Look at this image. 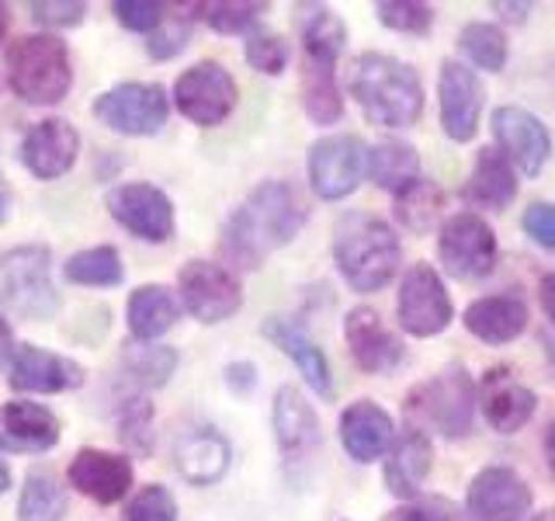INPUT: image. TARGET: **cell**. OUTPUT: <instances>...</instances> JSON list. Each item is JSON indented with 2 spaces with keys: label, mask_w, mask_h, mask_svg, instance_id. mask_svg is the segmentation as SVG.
I'll return each instance as SVG.
<instances>
[{
  "label": "cell",
  "mask_w": 555,
  "mask_h": 521,
  "mask_svg": "<svg viewBox=\"0 0 555 521\" xmlns=\"http://www.w3.org/2000/svg\"><path fill=\"white\" fill-rule=\"evenodd\" d=\"M309 219V205L299 188L288 181H260L247 199H243L230 219L222 223L219 254L230 268L257 271L264 260L299 237Z\"/></svg>",
  "instance_id": "obj_1"
},
{
  "label": "cell",
  "mask_w": 555,
  "mask_h": 521,
  "mask_svg": "<svg viewBox=\"0 0 555 521\" xmlns=\"http://www.w3.org/2000/svg\"><path fill=\"white\" fill-rule=\"evenodd\" d=\"M347 91L378 129H410L424 115L421 74L389 52H361L347 74Z\"/></svg>",
  "instance_id": "obj_2"
},
{
  "label": "cell",
  "mask_w": 555,
  "mask_h": 521,
  "mask_svg": "<svg viewBox=\"0 0 555 521\" xmlns=\"http://www.w3.org/2000/svg\"><path fill=\"white\" fill-rule=\"evenodd\" d=\"M334 265L354 292L386 289L403 260L396 230L372 213H347L334 226Z\"/></svg>",
  "instance_id": "obj_3"
},
{
  "label": "cell",
  "mask_w": 555,
  "mask_h": 521,
  "mask_svg": "<svg viewBox=\"0 0 555 521\" xmlns=\"http://www.w3.org/2000/svg\"><path fill=\"white\" fill-rule=\"evenodd\" d=\"M479 410V382L468 376L465 365H448V369L434 372L430 379L410 386L403 399V414L410 428L424 434H441V439L455 442L465 439L476 424Z\"/></svg>",
  "instance_id": "obj_4"
},
{
  "label": "cell",
  "mask_w": 555,
  "mask_h": 521,
  "mask_svg": "<svg viewBox=\"0 0 555 521\" xmlns=\"http://www.w3.org/2000/svg\"><path fill=\"white\" fill-rule=\"evenodd\" d=\"M8 84L25 104H60L74 87V63L60 35H22L8 49Z\"/></svg>",
  "instance_id": "obj_5"
},
{
  "label": "cell",
  "mask_w": 555,
  "mask_h": 521,
  "mask_svg": "<svg viewBox=\"0 0 555 521\" xmlns=\"http://www.w3.org/2000/svg\"><path fill=\"white\" fill-rule=\"evenodd\" d=\"M0 306L39 323L60 313V292L52 285V251L46 243H25L0 254Z\"/></svg>",
  "instance_id": "obj_6"
},
{
  "label": "cell",
  "mask_w": 555,
  "mask_h": 521,
  "mask_svg": "<svg viewBox=\"0 0 555 521\" xmlns=\"http://www.w3.org/2000/svg\"><path fill=\"white\" fill-rule=\"evenodd\" d=\"M455 320V303H451L444 278L438 268L421 260L410 265L396 292V323L410 338H438Z\"/></svg>",
  "instance_id": "obj_7"
},
{
  "label": "cell",
  "mask_w": 555,
  "mask_h": 521,
  "mask_svg": "<svg viewBox=\"0 0 555 521\" xmlns=\"http://www.w3.org/2000/svg\"><path fill=\"white\" fill-rule=\"evenodd\" d=\"M94 118L121 136H156L170 118L167 87L153 80H126L94 98Z\"/></svg>",
  "instance_id": "obj_8"
},
{
  "label": "cell",
  "mask_w": 555,
  "mask_h": 521,
  "mask_svg": "<svg viewBox=\"0 0 555 521\" xmlns=\"http://www.w3.org/2000/svg\"><path fill=\"white\" fill-rule=\"evenodd\" d=\"M364 174H369V147H364L361 136L351 132L323 136L309 147L306 178L309 188L317 191V199L323 202H340L347 195H354Z\"/></svg>",
  "instance_id": "obj_9"
},
{
  "label": "cell",
  "mask_w": 555,
  "mask_h": 521,
  "mask_svg": "<svg viewBox=\"0 0 555 521\" xmlns=\"http://www.w3.org/2000/svg\"><path fill=\"white\" fill-rule=\"evenodd\" d=\"M496 233L479 213H455L438 230V257L451 278L479 282L496 268Z\"/></svg>",
  "instance_id": "obj_10"
},
{
  "label": "cell",
  "mask_w": 555,
  "mask_h": 521,
  "mask_svg": "<svg viewBox=\"0 0 555 521\" xmlns=\"http://www.w3.org/2000/svg\"><path fill=\"white\" fill-rule=\"evenodd\" d=\"M170 98H173V109H178L188 122L208 129L233 115L236 101H240V87L222 63L202 60L195 66H188L178 77Z\"/></svg>",
  "instance_id": "obj_11"
},
{
  "label": "cell",
  "mask_w": 555,
  "mask_h": 521,
  "mask_svg": "<svg viewBox=\"0 0 555 521\" xmlns=\"http://www.w3.org/2000/svg\"><path fill=\"white\" fill-rule=\"evenodd\" d=\"M181 306L205 327L230 320L243 306V285L233 268L216 265V260H188L178 275Z\"/></svg>",
  "instance_id": "obj_12"
},
{
  "label": "cell",
  "mask_w": 555,
  "mask_h": 521,
  "mask_svg": "<svg viewBox=\"0 0 555 521\" xmlns=\"http://www.w3.org/2000/svg\"><path fill=\"white\" fill-rule=\"evenodd\" d=\"M112 219L146 243H167L173 237V202L164 188L150 181H126L115 185L104 195Z\"/></svg>",
  "instance_id": "obj_13"
},
{
  "label": "cell",
  "mask_w": 555,
  "mask_h": 521,
  "mask_svg": "<svg viewBox=\"0 0 555 521\" xmlns=\"http://www.w3.org/2000/svg\"><path fill=\"white\" fill-rule=\"evenodd\" d=\"M490 129L496 139V150L525 174V178H538L545 170L552 156V132L534 112L520 109V104H500L493 109Z\"/></svg>",
  "instance_id": "obj_14"
},
{
  "label": "cell",
  "mask_w": 555,
  "mask_h": 521,
  "mask_svg": "<svg viewBox=\"0 0 555 521\" xmlns=\"http://www.w3.org/2000/svg\"><path fill=\"white\" fill-rule=\"evenodd\" d=\"M486 104V87L468 63L444 60L438 74V112L441 129L451 143H473L479 132V115Z\"/></svg>",
  "instance_id": "obj_15"
},
{
  "label": "cell",
  "mask_w": 555,
  "mask_h": 521,
  "mask_svg": "<svg viewBox=\"0 0 555 521\" xmlns=\"http://www.w3.org/2000/svg\"><path fill=\"white\" fill-rule=\"evenodd\" d=\"M465 511L473 521H520L531 511V486L511 466H486L468 483Z\"/></svg>",
  "instance_id": "obj_16"
},
{
  "label": "cell",
  "mask_w": 555,
  "mask_h": 521,
  "mask_svg": "<svg viewBox=\"0 0 555 521\" xmlns=\"http://www.w3.org/2000/svg\"><path fill=\"white\" fill-rule=\"evenodd\" d=\"M344 341L354 365L369 376H389L396 365H403L406 344L396 338V330L382 323L372 306H354L344 317Z\"/></svg>",
  "instance_id": "obj_17"
},
{
  "label": "cell",
  "mask_w": 555,
  "mask_h": 521,
  "mask_svg": "<svg viewBox=\"0 0 555 521\" xmlns=\"http://www.w3.org/2000/svg\"><path fill=\"white\" fill-rule=\"evenodd\" d=\"M69 486H77L83 497H91L101 508H112L132 491V459L104 448H80L66 466Z\"/></svg>",
  "instance_id": "obj_18"
},
{
  "label": "cell",
  "mask_w": 555,
  "mask_h": 521,
  "mask_svg": "<svg viewBox=\"0 0 555 521\" xmlns=\"http://www.w3.org/2000/svg\"><path fill=\"white\" fill-rule=\"evenodd\" d=\"M80 132L66 118H42L22 139V164L39 181H56L77 164Z\"/></svg>",
  "instance_id": "obj_19"
},
{
  "label": "cell",
  "mask_w": 555,
  "mask_h": 521,
  "mask_svg": "<svg viewBox=\"0 0 555 521\" xmlns=\"http://www.w3.org/2000/svg\"><path fill=\"white\" fill-rule=\"evenodd\" d=\"M87 382L83 365L46 352L39 344H17L14 361H11V390L17 393H69L80 390Z\"/></svg>",
  "instance_id": "obj_20"
},
{
  "label": "cell",
  "mask_w": 555,
  "mask_h": 521,
  "mask_svg": "<svg viewBox=\"0 0 555 521\" xmlns=\"http://www.w3.org/2000/svg\"><path fill=\"white\" fill-rule=\"evenodd\" d=\"M538 410V396L511 369H490L479 379V414L496 434H517Z\"/></svg>",
  "instance_id": "obj_21"
},
{
  "label": "cell",
  "mask_w": 555,
  "mask_h": 521,
  "mask_svg": "<svg viewBox=\"0 0 555 521\" xmlns=\"http://www.w3.org/2000/svg\"><path fill=\"white\" fill-rule=\"evenodd\" d=\"M60 445V417L42 404L8 399L0 404V452L11 456H42Z\"/></svg>",
  "instance_id": "obj_22"
},
{
  "label": "cell",
  "mask_w": 555,
  "mask_h": 521,
  "mask_svg": "<svg viewBox=\"0 0 555 521\" xmlns=\"http://www.w3.org/2000/svg\"><path fill=\"white\" fill-rule=\"evenodd\" d=\"M340 445L354 462L369 466L382 456H389L396 442V424L389 410L375 399H354L340 410Z\"/></svg>",
  "instance_id": "obj_23"
},
{
  "label": "cell",
  "mask_w": 555,
  "mask_h": 521,
  "mask_svg": "<svg viewBox=\"0 0 555 521\" xmlns=\"http://www.w3.org/2000/svg\"><path fill=\"white\" fill-rule=\"evenodd\" d=\"M271 428L285 459H302L320 445V417L299 386H278L271 399Z\"/></svg>",
  "instance_id": "obj_24"
},
{
  "label": "cell",
  "mask_w": 555,
  "mask_h": 521,
  "mask_svg": "<svg viewBox=\"0 0 555 521\" xmlns=\"http://www.w3.org/2000/svg\"><path fill=\"white\" fill-rule=\"evenodd\" d=\"M434 469V445L430 434L416 431V428H403L396 434V442L386 456V469H382V480H386V491L399 500H416L424 491V483Z\"/></svg>",
  "instance_id": "obj_25"
},
{
  "label": "cell",
  "mask_w": 555,
  "mask_h": 521,
  "mask_svg": "<svg viewBox=\"0 0 555 521\" xmlns=\"http://www.w3.org/2000/svg\"><path fill=\"white\" fill-rule=\"evenodd\" d=\"M230 462H233V445L216 428H191L173 445V466H178V473L191 486L219 483L230 473Z\"/></svg>",
  "instance_id": "obj_26"
},
{
  "label": "cell",
  "mask_w": 555,
  "mask_h": 521,
  "mask_svg": "<svg viewBox=\"0 0 555 521\" xmlns=\"http://www.w3.org/2000/svg\"><path fill=\"white\" fill-rule=\"evenodd\" d=\"M528 303L514 292H496V295H479L465 306V330L482 344H511L528 330Z\"/></svg>",
  "instance_id": "obj_27"
},
{
  "label": "cell",
  "mask_w": 555,
  "mask_h": 521,
  "mask_svg": "<svg viewBox=\"0 0 555 521\" xmlns=\"http://www.w3.org/2000/svg\"><path fill=\"white\" fill-rule=\"evenodd\" d=\"M260 330H264V338L278 347V352H285L295 361V369H299V376L309 382L312 393L323 399L334 396V372H330V361L323 355V347L302 330V323H295L288 317H268Z\"/></svg>",
  "instance_id": "obj_28"
},
{
  "label": "cell",
  "mask_w": 555,
  "mask_h": 521,
  "mask_svg": "<svg viewBox=\"0 0 555 521\" xmlns=\"http://www.w3.org/2000/svg\"><path fill=\"white\" fill-rule=\"evenodd\" d=\"M465 195L476 208L503 213L517 199V167L496 147H479L473 170H468Z\"/></svg>",
  "instance_id": "obj_29"
},
{
  "label": "cell",
  "mask_w": 555,
  "mask_h": 521,
  "mask_svg": "<svg viewBox=\"0 0 555 521\" xmlns=\"http://www.w3.org/2000/svg\"><path fill=\"white\" fill-rule=\"evenodd\" d=\"M181 317V300L173 295L167 285H139L129 303H126V320H129V334L135 341H156L164 338L167 330L178 323Z\"/></svg>",
  "instance_id": "obj_30"
},
{
  "label": "cell",
  "mask_w": 555,
  "mask_h": 521,
  "mask_svg": "<svg viewBox=\"0 0 555 521\" xmlns=\"http://www.w3.org/2000/svg\"><path fill=\"white\" fill-rule=\"evenodd\" d=\"M369 178L396 199L399 191H406L410 185L424 178L421 153H416V147L406 143V139H396V136L378 139V143L369 147Z\"/></svg>",
  "instance_id": "obj_31"
},
{
  "label": "cell",
  "mask_w": 555,
  "mask_h": 521,
  "mask_svg": "<svg viewBox=\"0 0 555 521\" xmlns=\"http://www.w3.org/2000/svg\"><path fill=\"white\" fill-rule=\"evenodd\" d=\"M118 372L132 386V393L160 390L178 372V352L170 344H153V341L126 344V352L118 358Z\"/></svg>",
  "instance_id": "obj_32"
},
{
  "label": "cell",
  "mask_w": 555,
  "mask_h": 521,
  "mask_svg": "<svg viewBox=\"0 0 555 521\" xmlns=\"http://www.w3.org/2000/svg\"><path fill=\"white\" fill-rule=\"evenodd\" d=\"M302 52H306V63H320V66H337L340 52L347 46V25L337 11H330L323 4L317 8H306L302 22Z\"/></svg>",
  "instance_id": "obj_33"
},
{
  "label": "cell",
  "mask_w": 555,
  "mask_h": 521,
  "mask_svg": "<svg viewBox=\"0 0 555 521\" xmlns=\"http://www.w3.org/2000/svg\"><path fill=\"white\" fill-rule=\"evenodd\" d=\"M302 112L312 126H337L344 118V94L334 66L302 63Z\"/></svg>",
  "instance_id": "obj_34"
},
{
  "label": "cell",
  "mask_w": 555,
  "mask_h": 521,
  "mask_svg": "<svg viewBox=\"0 0 555 521\" xmlns=\"http://www.w3.org/2000/svg\"><path fill=\"white\" fill-rule=\"evenodd\" d=\"M66 282L74 285H91V289H112L121 285L126 278V265H121V254L112 243H101V247H87L66 257L63 265Z\"/></svg>",
  "instance_id": "obj_35"
},
{
  "label": "cell",
  "mask_w": 555,
  "mask_h": 521,
  "mask_svg": "<svg viewBox=\"0 0 555 521\" xmlns=\"http://www.w3.org/2000/svg\"><path fill=\"white\" fill-rule=\"evenodd\" d=\"M392 208H396V219H399L403 230H410V233H430L434 226L441 223L444 191H441V185H434L430 178H421L416 185H410L406 191H399Z\"/></svg>",
  "instance_id": "obj_36"
},
{
  "label": "cell",
  "mask_w": 555,
  "mask_h": 521,
  "mask_svg": "<svg viewBox=\"0 0 555 521\" xmlns=\"http://www.w3.org/2000/svg\"><path fill=\"white\" fill-rule=\"evenodd\" d=\"M63 514H66L63 483L52 473H46V469L28 473L22 497H17V521H63Z\"/></svg>",
  "instance_id": "obj_37"
},
{
  "label": "cell",
  "mask_w": 555,
  "mask_h": 521,
  "mask_svg": "<svg viewBox=\"0 0 555 521\" xmlns=\"http://www.w3.org/2000/svg\"><path fill=\"white\" fill-rule=\"evenodd\" d=\"M459 49L468 60V66L496 74V69H503V63H507V31L493 22H468L459 31Z\"/></svg>",
  "instance_id": "obj_38"
},
{
  "label": "cell",
  "mask_w": 555,
  "mask_h": 521,
  "mask_svg": "<svg viewBox=\"0 0 555 521\" xmlns=\"http://www.w3.org/2000/svg\"><path fill=\"white\" fill-rule=\"evenodd\" d=\"M118 439L129 452L135 456H153V442H156V431H153V404L146 393H132L121 399L118 407Z\"/></svg>",
  "instance_id": "obj_39"
},
{
  "label": "cell",
  "mask_w": 555,
  "mask_h": 521,
  "mask_svg": "<svg viewBox=\"0 0 555 521\" xmlns=\"http://www.w3.org/2000/svg\"><path fill=\"white\" fill-rule=\"evenodd\" d=\"M264 0H216V4H202L205 25L219 35H243L254 31V25L264 17Z\"/></svg>",
  "instance_id": "obj_40"
},
{
  "label": "cell",
  "mask_w": 555,
  "mask_h": 521,
  "mask_svg": "<svg viewBox=\"0 0 555 521\" xmlns=\"http://www.w3.org/2000/svg\"><path fill=\"white\" fill-rule=\"evenodd\" d=\"M382 28L399 35H427L434 28V8L421 0H382L375 8Z\"/></svg>",
  "instance_id": "obj_41"
},
{
  "label": "cell",
  "mask_w": 555,
  "mask_h": 521,
  "mask_svg": "<svg viewBox=\"0 0 555 521\" xmlns=\"http://www.w3.org/2000/svg\"><path fill=\"white\" fill-rule=\"evenodd\" d=\"M243 56H247V63L257 69V74L278 77V74H285V66H288V42H285L278 31L257 28V31H250V35H247V46H243Z\"/></svg>",
  "instance_id": "obj_42"
},
{
  "label": "cell",
  "mask_w": 555,
  "mask_h": 521,
  "mask_svg": "<svg viewBox=\"0 0 555 521\" xmlns=\"http://www.w3.org/2000/svg\"><path fill=\"white\" fill-rule=\"evenodd\" d=\"M121 521H178V500L160 483L139 486L135 497L126 504Z\"/></svg>",
  "instance_id": "obj_43"
},
{
  "label": "cell",
  "mask_w": 555,
  "mask_h": 521,
  "mask_svg": "<svg viewBox=\"0 0 555 521\" xmlns=\"http://www.w3.org/2000/svg\"><path fill=\"white\" fill-rule=\"evenodd\" d=\"M198 14H167L164 25L156 28L153 35H146V49L153 60H173L181 56L188 39H191V22H195Z\"/></svg>",
  "instance_id": "obj_44"
},
{
  "label": "cell",
  "mask_w": 555,
  "mask_h": 521,
  "mask_svg": "<svg viewBox=\"0 0 555 521\" xmlns=\"http://www.w3.org/2000/svg\"><path fill=\"white\" fill-rule=\"evenodd\" d=\"M167 11L170 8L160 4V0H115V4H112V14L118 17L121 28L143 31V35H153L156 28H160Z\"/></svg>",
  "instance_id": "obj_45"
},
{
  "label": "cell",
  "mask_w": 555,
  "mask_h": 521,
  "mask_svg": "<svg viewBox=\"0 0 555 521\" xmlns=\"http://www.w3.org/2000/svg\"><path fill=\"white\" fill-rule=\"evenodd\" d=\"M28 14L46 28H74L83 25L87 4H80V0H31Z\"/></svg>",
  "instance_id": "obj_46"
},
{
  "label": "cell",
  "mask_w": 555,
  "mask_h": 521,
  "mask_svg": "<svg viewBox=\"0 0 555 521\" xmlns=\"http://www.w3.org/2000/svg\"><path fill=\"white\" fill-rule=\"evenodd\" d=\"M520 226L538 247L555 251V202H531L520 216Z\"/></svg>",
  "instance_id": "obj_47"
},
{
  "label": "cell",
  "mask_w": 555,
  "mask_h": 521,
  "mask_svg": "<svg viewBox=\"0 0 555 521\" xmlns=\"http://www.w3.org/2000/svg\"><path fill=\"white\" fill-rule=\"evenodd\" d=\"M382 521H455V518H451V508L441 497H416L403 504V508L389 511Z\"/></svg>",
  "instance_id": "obj_48"
},
{
  "label": "cell",
  "mask_w": 555,
  "mask_h": 521,
  "mask_svg": "<svg viewBox=\"0 0 555 521\" xmlns=\"http://www.w3.org/2000/svg\"><path fill=\"white\" fill-rule=\"evenodd\" d=\"M225 386L236 396H250L257 390V365L254 361H230L225 365Z\"/></svg>",
  "instance_id": "obj_49"
},
{
  "label": "cell",
  "mask_w": 555,
  "mask_h": 521,
  "mask_svg": "<svg viewBox=\"0 0 555 521\" xmlns=\"http://www.w3.org/2000/svg\"><path fill=\"white\" fill-rule=\"evenodd\" d=\"M493 11L503 17V22H511V25H525L528 22V14L534 11V4H507V0H493Z\"/></svg>",
  "instance_id": "obj_50"
},
{
  "label": "cell",
  "mask_w": 555,
  "mask_h": 521,
  "mask_svg": "<svg viewBox=\"0 0 555 521\" xmlns=\"http://www.w3.org/2000/svg\"><path fill=\"white\" fill-rule=\"evenodd\" d=\"M538 303H542V313L555 327V268L548 275H542V282H538Z\"/></svg>",
  "instance_id": "obj_51"
},
{
  "label": "cell",
  "mask_w": 555,
  "mask_h": 521,
  "mask_svg": "<svg viewBox=\"0 0 555 521\" xmlns=\"http://www.w3.org/2000/svg\"><path fill=\"white\" fill-rule=\"evenodd\" d=\"M14 330H11V323L4 320V313H0V372L8 369V365L14 361Z\"/></svg>",
  "instance_id": "obj_52"
},
{
  "label": "cell",
  "mask_w": 555,
  "mask_h": 521,
  "mask_svg": "<svg viewBox=\"0 0 555 521\" xmlns=\"http://www.w3.org/2000/svg\"><path fill=\"white\" fill-rule=\"evenodd\" d=\"M542 448H545V466H548V473L555 476V421L545 428V442H542Z\"/></svg>",
  "instance_id": "obj_53"
},
{
  "label": "cell",
  "mask_w": 555,
  "mask_h": 521,
  "mask_svg": "<svg viewBox=\"0 0 555 521\" xmlns=\"http://www.w3.org/2000/svg\"><path fill=\"white\" fill-rule=\"evenodd\" d=\"M11 188L0 181V223H8V216H11Z\"/></svg>",
  "instance_id": "obj_54"
},
{
  "label": "cell",
  "mask_w": 555,
  "mask_h": 521,
  "mask_svg": "<svg viewBox=\"0 0 555 521\" xmlns=\"http://www.w3.org/2000/svg\"><path fill=\"white\" fill-rule=\"evenodd\" d=\"M8 486H11V466L0 459V494H8Z\"/></svg>",
  "instance_id": "obj_55"
},
{
  "label": "cell",
  "mask_w": 555,
  "mask_h": 521,
  "mask_svg": "<svg viewBox=\"0 0 555 521\" xmlns=\"http://www.w3.org/2000/svg\"><path fill=\"white\" fill-rule=\"evenodd\" d=\"M542 341H545V355H548L552 369H555V334H552V330H545V334H542Z\"/></svg>",
  "instance_id": "obj_56"
},
{
  "label": "cell",
  "mask_w": 555,
  "mask_h": 521,
  "mask_svg": "<svg viewBox=\"0 0 555 521\" xmlns=\"http://www.w3.org/2000/svg\"><path fill=\"white\" fill-rule=\"evenodd\" d=\"M8 25H11V14H8V8H4V4H0V42H4Z\"/></svg>",
  "instance_id": "obj_57"
},
{
  "label": "cell",
  "mask_w": 555,
  "mask_h": 521,
  "mask_svg": "<svg viewBox=\"0 0 555 521\" xmlns=\"http://www.w3.org/2000/svg\"><path fill=\"white\" fill-rule=\"evenodd\" d=\"M531 521H555V508H548V511H542V514H534Z\"/></svg>",
  "instance_id": "obj_58"
}]
</instances>
